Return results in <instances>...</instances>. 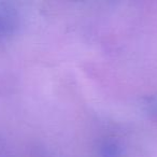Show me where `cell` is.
<instances>
[{
  "mask_svg": "<svg viewBox=\"0 0 157 157\" xmlns=\"http://www.w3.org/2000/svg\"><path fill=\"white\" fill-rule=\"evenodd\" d=\"M21 25L18 10L12 3L0 0V42L13 38L20 31Z\"/></svg>",
  "mask_w": 157,
  "mask_h": 157,
  "instance_id": "6da1fadb",
  "label": "cell"
},
{
  "mask_svg": "<svg viewBox=\"0 0 157 157\" xmlns=\"http://www.w3.org/2000/svg\"><path fill=\"white\" fill-rule=\"evenodd\" d=\"M125 147L120 140L105 137L98 140L95 146L96 157H125Z\"/></svg>",
  "mask_w": 157,
  "mask_h": 157,
  "instance_id": "7a4b0ae2",
  "label": "cell"
},
{
  "mask_svg": "<svg viewBox=\"0 0 157 157\" xmlns=\"http://www.w3.org/2000/svg\"><path fill=\"white\" fill-rule=\"evenodd\" d=\"M139 105L148 118L157 122V95H146L141 97Z\"/></svg>",
  "mask_w": 157,
  "mask_h": 157,
  "instance_id": "3957f363",
  "label": "cell"
},
{
  "mask_svg": "<svg viewBox=\"0 0 157 157\" xmlns=\"http://www.w3.org/2000/svg\"><path fill=\"white\" fill-rule=\"evenodd\" d=\"M36 157H48V156H46L45 154H40V153H39L38 155H36Z\"/></svg>",
  "mask_w": 157,
  "mask_h": 157,
  "instance_id": "277c9868",
  "label": "cell"
}]
</instances>
